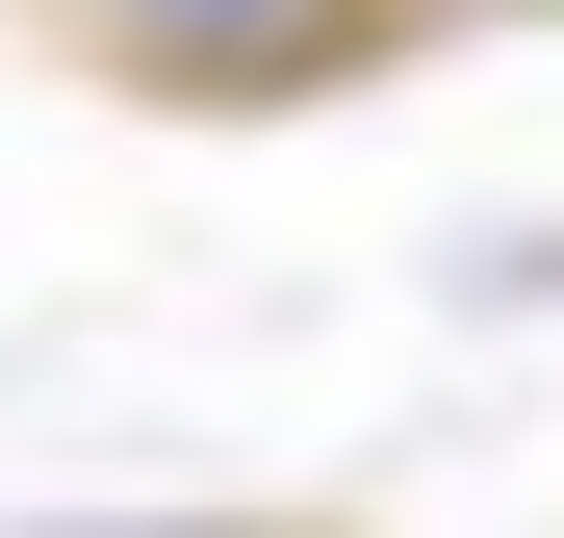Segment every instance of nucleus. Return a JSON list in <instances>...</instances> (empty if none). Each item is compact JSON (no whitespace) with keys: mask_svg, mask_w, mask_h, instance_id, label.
I'll use <instances>...</instances> for the list:
<instances>
[{"mask_svg":"<svg viewBox=\"0 0 564 538\" xmlns=\"http://www.w3.org/2000/svg\"><path fill=\"white\" fill-rule=\"evenodd\" d=\"M77 52L180 77V103H282V77H334V0H77Z\"/></svg>","mask_w":564,"mask_h":538,"instance_id":"nucleus-1","label":"nucleus"},{"mask_svg":"<svg viewBox=\"0 0 564 538\" xmlns=\"http://www.w3.org/2000/svg\"><path fill=\"white\" fill-rule=\"evenodd\" d=\"M411 26H564V0H411Z\"/></svg>","mask_w":564,"mask_h":538,"instance_id":"nucleus-2","label":"nucleus"},{"mask_svg":"<svg viewBox=\"0 0 564 538\" xmlns=\"http://www.w3.org/2000/svg\"><path fill=\"white\" fill-rule=\"evenodd\" d=\"M154 538H282V513H154Z\"/></svg>","mask_w":564,"mask_h":538,"instance_id":"nucleus-3","label":"nucleus"}]
</instances>
